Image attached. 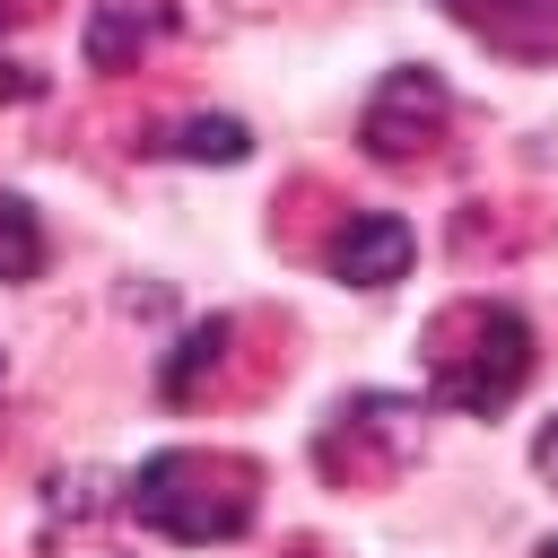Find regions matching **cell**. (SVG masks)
<instances>
[{
	"mask_svg": "<svg viewBox=\"0 0 558 558\" xmlns=\"http://www.w3.org/2000/svg\"><path fill=\"white\" fill-rule=\"evenodd\" d=\"M148 532L166 541H235L253 523V488L235 462H209V453H148L131 471V497H122Z\"/></svg>",
	"mask_w": 558,
	"mask_h": 558,
	"instance_id": "6da1fadb",
	"label": "cell"
},
{
	"mask_svg": "<svg viewBox=\"0 0 558 558\" xmlns=\"http://www.w3.org/2000/svg\"><path fill=\"white\" fill-rule=\"evenodd\" d=\"M462 331H471V349H436V401L488 418V410H506V401L523 392V375H532V323L506 314V305H471Z\"/></svg>",
	"mask_w": 558,
	"mask_h": 558,
	"instance_id": "7a4b0ae2",
	"label": "cell"
},
{
	"mask_svg": "<svg viewBox=\"0 0 558 558\" xmlns=\"http://www.w3.org/2000/svg\"><path fill=\"white\" fill-rule=\"evenodd\" d=\"M436 122H445V78L436 70H392L384 87H375V105H366V157H384V166H401V157H418L427 140H436Z\"/></svg>",
	"mask_w": 558,
	"mask_h": 558,
	"instance_id": "3957f363",
	"label": "cell"
},
{
	"mask_svg": "<svg viewBox=\"0 0 558 558\" xmlns=\"http://www.w3.org/2000/svg\"><path fill=\"white\" fill-rule=\"evenodd\" d=\"M410 253H418L410 218L366 209V218H349V227L331 235V279H349V288H392V279H410Z\"/></svg>",
	"mask_w": 558,
	"mask_h": 558,
	"instance_id": "277c9868",
	"label": "cell"
},
{
	"mask_svg": "<svg viewBox=\"0 0 558 558\" xmlns=\"http://www.w3.org/2000/svg\"><path fill=\"white\" fill-rule=\"evenodd\" d=\"M445 17H462L471 35L506 44V52H549L558 44V0H436Z\"/></svg>",
	"mask_w": 558,
	"mask_h": 558,
	"instance_id": "5b68a950",
	"label": "cell"
},
{
	"mask_svg": "<svg viewBox=\"0 0 558 558\" xmlns=\"http://www.w3.org/2000/svg\"><path fill=\"white\" fill-rule=\"evenodd\" d=\"M157 35H166L157 0H96L87 9V70H131Z\"/></svg>",
	"mask_w": 558,
	"mask_h": 558,
	"instance_id": "8992f818",
	"label": "cell"
},
{
	"mask_svg": "<svg viewBox=\"0 0 558 558\" xmlns=\"http://www.w3.org/2000/svg\"><path fill=\"white\" fill-rule=\"evenodd\" d=\"M166 148L192 157V166H244V157H253V131H244L235 113H192V122H174Z\"/></svg>",
	"mask_w": 558,
	"mask_h": 558,
	"instance_id": "52a82bcc",
	"label": "cell"
},
{
	"mask_svg": "<svg viewBox=\"0 0 558 558\" xmlns=\"http://www.w3.org/2000/svg\"><path fill=\"white\" fill-rule=\"evenodd\" d=\"M35 270H44V218L17 192H0V288L35 279Z\"/></svg>",
	"mask_w": 558,
	"mask_h": 558,
	"instance_id": "ba28073f",
	"label": "cell"
},
{
	"mask_svg": "<svg viewBox=\"0 0 558 558\" xmlns=\"http://www.w3.org/2000/svg\"><path fill=\"white\" fill-rule=\"evenodd\" d=\"M218 340H227V323H201V331L183 340V357L166 366V392H174V401L192 392V375H201V366H218Z\"/></svg>",
	"mask_w": 558,
	"mask_h": 558,
	"instance_id": "9c48e42d",
	"label": "cell"
},
{
	"mask_svg": "<svg viewBox=\"0 0 558 558\" xmlns=\"http://www.w3.org/2000/svg\"><path fill=\"white\" fill-rule=\"evenodd\" d=\"M26 96H44V70H17V61H0V105H26Z\"/></svg>",
	"mask_w": 558,
	"mask_h": 558,
	"instance_id": "30bf717a",
	"label": "cell"
},
{
	"mask_svg": "<svg viewBox=\"0 0 558 558\" xmlns=\"http://www.w3.org/2000/svg\"><path fill=\"white\" fill-rule=\"evenodd\" d=\"M532 462H541V480H558V418L532 436Z\"/></svg>",
	"mask_w": 558,
	"mask_h": 558,
	"instance_id": "8fae6325",
	"label": "cell"
},
{
	"mask_svg": "<svg viewBox=\"0 0 558 558\" xmlns=\"http://www.w3.org/2000/svg\"><path fill=\"white\" fill-rule=\"evenodd\" d=\"M541 558H558V541H549V549H541Z\"/></svg>",
	"mask_w": 558,
	"mask_h": 558,
	"instance_id": "7c38bea8",
	"label": "cell"
}]
</instances>
